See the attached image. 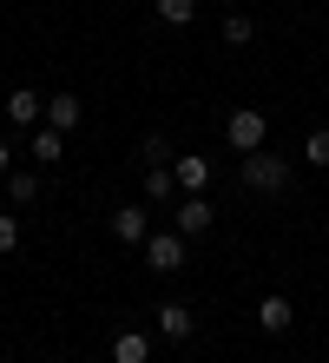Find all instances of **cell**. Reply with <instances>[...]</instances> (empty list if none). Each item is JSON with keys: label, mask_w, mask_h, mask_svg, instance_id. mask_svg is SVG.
Masks as SVG:
<instances>
[{"label": "cell", "mask_w": 329, "mask_h": 363, "mask_svg": "<svg viewBox=\"0 0 329 363\" xmlns=\"http://www.w3.org/2000/svg\"><path fill=\"white\" fill-rule=\"evenodd\" d=\"M263 133H270V113H263V106H231V113H224V145H231L237 159L257 152Z\"/></svg>", "instance_id": "obj_1"}, {"label": "cell", "mask_w": 329, "mask_h": 363, "mask_svg": "<svg viewBox=\"0 0 329 363\" xmlns=\"http://www.w3.org/2000/svg\"><path fill=\"white\" fill-rule=\"evenodd\" d=\"M139 251H145V271L171 277V271H185V258H191V238H185V231H151V238H145Z\"/></svg>", "instance_id": "obj_2"}, {"label": "cell", "mask_w": 329, "mask_h": 363, "mask_svg": "<svg viewBox=\"0 0 329 363\" xmlns=\"http://www.w3.org/2000/svg\"><path fill=\"white\" fill-rule=\"evenodd\" d=\"M237 179H244L250 191H283V185H290V165H283L277 152H263V145H257V152L237 159Z\"/></svg>", "instance_id": "obj_3"}, {"label": "cell", "mask_w": 329, "mask_h": 363, "mask_svg": "<svg viewBox=\"0 0 329 363\" xmlns=\"http://www.w3.org/2000/svg\"><path fill=\"white\" fill-rule=\"evenodd\" d=\"M211 225H217V205L204 199V191H185L178 211H171V231H185V238H204Z\"/></svg>", "instance_id": "obj_4"}, {"label": "cell", "mask_w": 329, "mask_h": 363, "mask_svg": "<svg viewBox=\"0 0 329 363\" xmlns=\"http://www.w3.org/2000/svg\"><path fill=\"white\" fill-rule=\"evenodd\" d=\"M296 324V311H290V297L283 291H270V297H257V330H270V337H283Z\"/></svg>", "instance_id": "obj_5"}, {"label": "cell", "mask_w": 329, "mask_h": 363, "mask_svg": "<svg viewBox=\"0 0 329 363\" xmlns=\"http://www.w3.org/2000/svg\"><path fill=\"white\" fill-rule=\"evenodd\" d=\"M151 324H158V337L185 344V337L197 330V317H191V304H158V311H151Z\"/></svg>", "instance_id": "obj_6"}, {"label": "cell", "mask_w": 329, "mask_h": 363, "mask_svg": "<svg viewBox=\"0 0 329 363\" xmlns=\"http://www.w3.org/2000/svg\"><path fill=\"white\" fill-rule=\"evenodd\" d=\"M112 238H119V245H145V238H151V218H145L139 205H119V211H112Z\"/></svg>", "instance_id": "obj_7"}, {"label": "cell", "mask_w": 329, "mask_h": 363, "mask_svg": "<svg viewBox=\"0 0 329 363\" xmlns=\"http://www.w3.org/2000/svg\"><path fill=\"white\" fill-rule=\"evenodd\" d=\"M7 119H13V125H27V133H33V125L47 119V99H40V93H27V86H13V93H7Z\"/></svg>", "instance_id": "obj_8"}, {"label": "cell", "mask_w": 329, "mask_h": 363, "mask_svg": "<svg viewBox=\"0 0 329 363\" xmlns=\"http://www.w3.org/2000/svg\"><path fill=\"white\" fill-rule=\"evenodd\" d=\"M171 179H178V191H204L211 185V159H197V152L171 159Z\"/></svg>", "instance_id": "obj_9"}, {"label": "cell", "mask_w": 329, "mask_h": 363, "mask_svg": "<svg viewBox=\"0 0 329 363\" xmlns=\"http://www.w3.org/2000/svg\"><path fill=\"white\" fill-rule=\"evenodd\" d=\"M79 113H86V106H79L73 93H53V99H47V119H40V125H53V133H73Z\"/></svg>", "instance_id": "obj_10"}, {"label": "cell", "mask_w": 329, "mask_h": 363, "mask_svg": "<svg viewBox=\"0 0 329 363\" xmlns=\"http://www.w3.org/2000/svg\"><path fill=\"white\" fill-rule=\"evenodd\" d=\"M112 363H151V337L145 330H119L112 337Z\"/></svg>", "instance_id": "obj_11"}, {"label": "cell", "mask_w": 329, "mask_h": 363, "mask_svg": "<svg viewBox=\"0 0 329 363\" xmlns=\"http://www.w3.org/2000/svg\"><path fill=\"white\" fill-rule=\"evenodd\" d=\"M27 152H33L40 165H59V152H66V133H53V125H33V139H27Z\"/></svg>", "instance_id": "obj_12"}, {"label": "cell", "mask_w": 329, "mask_h": 363, "mask_svg": "<svg viewBox=\"0 0 329 363\" xmlns=\"http://www.w3.org/2000/svg\"><path fill=\"white\" fill-rule=\"evenodd\" d=\"M171 191H178V179H171V165H145V199H151V205H165Z\"/></svg>", "instance_id": "obj_13"}, {"label": "cell", "mask_w": 329, "mask_h": 363, "mask_svg": "<svg viewBox=\"0 0 329 363\" xmlns=\"http://www.w3.org/2000/svg\"><path fill=\"white\" fill-rule=\"evenodd\" d=\"M7 199L13 205H33L40 199V172H7Z\"/></svg>", "instance_id": "obj_14"}, {"label": "cell", "mask_w": 329, "mask_h": 363, "mask_svg": "<svg viewBox=\"0 0 329 363\" xmlns=\"http://www.w3.org/2000/svg\"><path fill=\"white\" fill-rule=\"evenodd\" d=\"M151 7H158V20H165V27H191L197 0H151Z\"/></svg>", "instance_id": "obj_15"}, {"label": "cell", "mask_w": 329, "mask_h": 363, "mask_svg": "<svg viewBox=\"0 0 329 363\" xmlns=\"http://www.w3.org/2000/svg\"><path fill=\"white\" fill-rule=\"evenodd\" d=\"M250 33H257V27H250V13H244V7H231V13H224V40H231V47H250Z\"/></svg>", "instance_id": "obj_16"}, {"label": "cell", "mask_w": 329, "mask_h": 363, "mask_svg": "<svg viewBox=\"0 0 329 363\" xmlns=\"http://www.w3.org/2000/svg\"><path fill=\"white\" fill-rule=\"evenodd\" d=\"M303 159H310V165H323V172H329V125H316V133L303 139Z\"/></svg>", "instance_id": "obj_17"}, {"label": "cell", "mask_w": 329, "mask_h": 363, "mask_svg": "<svg viewBox=\"0 0 329 363\" xmlns=\"http://www.w3.org/2000/svg\"><path fill=\"white\" fill-rule=\"evenodd\" d=\"M139 152H145V165H171V145H165V133H145V145H139Z\"/></svg>", "instance_id": "obj_18"}, {"label": "cell", "mask_w": 329, "mask_h": 363, "mask_svg": "<svg viewBox=\"0 0 329 363\" xmlns=\"http://www.w3.org/2000/svg\"><path fill=\"white\" fill-rule=\"evenodd\" d=\"M20 245V211H0V258Z\"/></svg>", "instance_id": "obj_19"}, {"label": "cell", "mask_w": 329, "mask_h": 363, "mask_svg": "<svg viewBox=\"0 0 329 363\" xmlns=\"http://www.w3.org/2000/svg\"><path fill=\"white\" fill-rule=\"evenodd\" d=\"M13 159H20V152H13V145H7V139H0V179H7V172H13Z\"/></svg>", "instance_id": "obj_20"}, {"label": "cell", "mask_w": 329, "mask_h": 363, "mask_svg": "<svg viewBox=\"0 0 329 363\" xmlns=\"http://www.w3.org/2000/svg\"><path fill=\"white\" fill-rule=\"evenodd\" d=\"M231 7H237V0H224V13H231Z\"/></svg>", "instance_id": "obj_21"}]
</instances>
